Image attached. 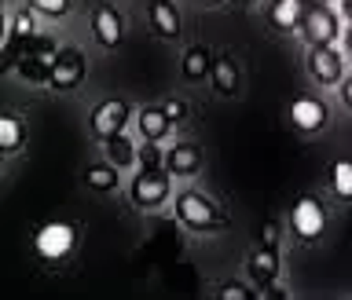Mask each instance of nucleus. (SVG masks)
Listing matches in <instances>:
<instances>
[{
	"label": "nucleus",
	"instance_id": "f257e3e1",
	"mask_svg": "<svg viewBox=\"0 0 352 300\" xmlns=\"http://www.w3.org/2000/svg\"><path fill=\"white\" fill-rule=\"evenodd\" d=\"M176 220L195 231V235H209V231H220L224 227V213H220V205L213 198H206L202 191H180L176 194Z\"/></svg>",
	"mask_w": 352,
	"mask_h": 300
},
{
	"label": "nucleus",
	"instance_id": "f03ea898",
	"mask_svg": "<svg viewBox=\"0 0 352 300\" xmlns=\"http://www.w3.org/2000/svg\"><path fill=\"white\" fill-rule=\"evenodd\" d=\"M341 22H345V19H341V11L334 4H308L297 33L305 37L308 48H319V44H338Z\"/></svg>",
	"mask_w": 352,
	"mask_h": 300
},
{
	"label": "nucleus",
	"instance_id": "7ed1b4c3",
	"mask_svg": "<svg viewBox=\"0 0 352 300\" xmlns=\"http://www.w3.org/2000/svg\"><path fill=\"white\" fill-rule=\"evenodd\" d=\"M169 191H173V176L165 169H140V176L129 187V198L136 209L151 213V209H162L169 202Z\"/></svg>",
	"mask_w": 352,
	"mask_h": 300
},
{
	"label": "nucleus",
	"instance_id": "20e7f679",
	"mask_svg": "<svg viewBox=\"0 0 352 300\" xmlns=\"http://www.w3.org/2000/svg\"><path fill=\"white\" fill-rule=\"evenodd\" d=\"M308 77L323 88H338V81L345 77V51H341L338 44L308 48Z\"/></svg>",
	"mask_w": 352,
	"mask_h": 300
},
{
	"label": "nucleus",
	"instance_id": "39448f33",
	"mask_svg": "<svg viewBox=\"0 0 352 300\" xmlns=\"http://www.w3.org/2000/svg\"><path fill=\"white\" fill-rule=\"evenodd\" d=\"M77 246V231L66 224V220H48L37 235H33V249L41 253L44 260H63L70 257Z\"/></svg>",
	"mask_w": 352,
	"mask_h": 300
},
{
	"label": "nucleus",
	"instance_id": "423d86ee",
	"mask_svg": "<svg viewBox=\"0 0 352 300\" xmlns=\"http://www.w3.org/2000/svg\"><path fill=\"white\" fill-rule=\"evenodd\" d=\"M323 227H327V209H323V202H319V198H312V194L297 198L294 209H290V231H294V238L316 242L319 235H323Z\"/></svg>",
	"mask_w": 352,
	"mask_h": 300
},
{
	"label": "nucleus",
	"instance_id": "0eeeda50",
	"mask_svg": "<svg viewBox=\"0 0 352 300\" xmlns=\"http://www.w3.org/2000/svg\"><path fill=\"white\" fill-rule=\"evenodd\" d=\"M88 73V62L85 55L77 48H59V55H55V62L48 66V84L52 88H63V92H70V88H77L85 81Z\"/></svg>",
	"mask_w": 352,
	"mask_h": 300
},
{
	"label": "nucleus",
	"instance_id": "6e6552de",
	"mask_svg": "<svg viewBox=\"0 0 352 300\" xmlns=\"http://www.w3.org/2000/svg\"><path fill=\"white\" fill-rule=\"evenodd\" d=\"M330 121V106L323 99L316 95H297L290 103V125L297 132H305V136H316V132H323Z\"/></svg>",
	"mask_w": 352,
	"mask_h": 300
},
{
	"label": "nucleus",
	"instance_id": "1a4fd4ad",
	"mask_svg": "<svg viewBox=\"0 0 352 300\" xmlns=\"http://www.w3.org/2000/svg\"><path fill=\"white\" fill-rule=\"evenodd\" d=\"M129 103L125 99H103L96 110H92V132L99 139H107V136H114V132L125 128V121H129Z\"/></svg>",
	"mask_w": 352,
	"mask_h": 300
},
{
	"label": "nucleus",
	"instance_id": "9d476101",
	"mask_svg": "<svg viewBox=\"0 0 352 300\" xmlns=\"http://www.w3.org/2000/svg\"><path fill=\"white\" fill-rule=\"evenodd\" d=\"M162 169L169 176H198L202 172V150L191 147V143H176V147H169L162 154Z\"/></svg>",
	"mask_w": 352,
	"mask_h": 300
},
{
	"label": "nucleus",
	"instance_id": "9b49d317",
	"mask_svg": "<svg viewBox=\"0 0 352 300\" xmlns=\"http://www.w3.org/2000/svg\"><path fill=\"white\" fill-rule=\"evenodd\" d=\"M92 33H96V41L103 44V48H118L121 37H125V19L118 15L114 8H96L92 11Z\"/></svg>",
	"mask_w": 352,
	"mask_h": 300
},
{
	"label": "nucleus",
	"instance_id": "f8f14e48",
	"mask_svg": "<svg viewBox=\"0 0 352 300\" xmlns=\"http://www.w3.org/2000/svg\"><path fill=\"white\" fill-rule=\"evenodd\" d=\"M209 84H213L217 95L235 99L239 95V66L231 55H213V66H209Z\"/></svg>",
	"mask_w": 352,
	"mask_h": 300
},
{
	"label": "nucleus",
	"instance_id": "ddd939ff",
	"mask_svg": "<svg viewBox=\"0 0 352 300\" xmlns=\"http://www.w3.org/2000/svg\"><path fill=\"white\" fill-rule=\"evenodd\" d=\"M246 268H250V279L257 282L261 290H264V286H272L275 279H279V268H283V264H279V249L261 246V249L246 260Z\"/></svg>",
	"mask_w": 352,
	"mask_h": 300
},
{
	"label": "nucleus",
	"instance_id": "4468645a",
	"mask_svg": "<svg viewBox=\"0 0 352 300\" xmlns=\"http://www.w3.org/2000/svg\"><path fill=\"white\" fill-rule=\"evenodd\" d=\"M305 8H308V0H272L268 22L279 33H294L297 26H301V19H305Z\"/></svg>",
	"mask_w": 352,
	"mask_h": 300
},
{
	"label": "nucleus",
	"instance_id": "2eb2a0df",
	"mask_svg": "<svg viewBox=\"0 0 352 300\" xmlns=\"http://www.w3.org/2000/svg\"><path fill=\"white\" fill-rule=\"evenodd\" d=\"M151 26L165 41L180 37V11H176L173 0H151Z\"/></svg>",
	"mask_w": 352,
	"mask_h": 300
},
{
	"label": "nucleus",
	"instance_id": "dca6fc26",
	"mask_svg": "<svg viewBox=\"0 0 352 300\" xmlns=\"http://www.w3.org/2000/svg\"><path fill=\"white\" fill-rule=\"evenodd\" d=\"M209 66H213V51L202 48V44H191V48L184 51V59H180V73L187 77V81H206Z\"/></svg>",
	"mask_w": 352,
	"mask_h": 300
},
{
	"label": "nucleus",
	"instance_id": "f3484780",
	"mask_svg": "<svg viewBox=\"0 0 352 300\" xmlns=\"http://www.w3.org/2000/svg\"><path fill=\"white\" fill-rule=\"evenodd\" d=\"M136 125H140V136H143V139H154V143H158L165 132H169L173 121L165 117L162 106H143L140 114H136Z\"/></svg>",
	"mask_w": 352,
	"mask_h": 300
},
{
	"label": "nucleus",
	"instance_id": "a211bd4d",
	"mask_svg": "<svg viewBox=\"0 0 352 300\" xmlns=\"http://www.w3.org/2000/svg\"><path fill=\"white\" fill-rule=\"evenodd\" d=\"M107 161L114 165V169H129L132 161H136V147H132V139L125 132H114V136H107Z\"/></svg>",
	"mask_w": 352,
	"mask_h": 300
},
{
	"label": "nucleus",
	"instance_id": "6ab92c4d",
	"mask_svg": "<svg viewBox=\"0 0 352 300\" xmlns=\"http://www.w3.org/2000/svg\"><path fill=\"white\" fill-rule=\"evenodd\" d=\"M26 139V125L15 114H0V154H15Z\"/></svg>",
	"mask_w": 352,
	"mask_h": 300
},
{
	"label": "nucleus",
	"instance_id": "aec40b11",
	"mask_svg": "<svg viewBox=\"0 0 352 300\" xmlns=\"http://www.w3.org/2000/svg\"><path fill=\"white\" fill-rule=\"evenodd\" d=\"M330 194L341 202H352V158H338L330 165Z\"/></svg>",
	"mask_w": 352,
	"mask_h": 300
},
{
	"label": "nucleus",
	"instance_id": "412c9836",
	"mask_svg": "<svg viewBox=\"0 0 352 300\" xmlns=\"http://www.w3.org/2000/svg\"><path fill=\"white\" fill-rule=\"evenodd\" d=\"M85 183H88V191L107 194V191H114V187H118V169H114L110 161H107V165H88Z\"/></svg>",
	"mask_w": 352,
	"mask_h": 300
},
{
	"label": "nucleus",
	"instance_id": "4be33fe9",
	"mask_svg": "<svg viewBox=\"0 0 352 300\" xmlns=\"http://www.w3.org/2000/svg\"><path fill=\"white\" fill-rule=\"evenodd\" d=\"M136 161H140V169H162V150H158V143H154V139H143L140 150H136Z\"/></svg>",
	"mask_w": 352,
	"mask_h": 300
},
{
	"label": "nucleus",
	"instance_id": "5701e85b",
	"mask_svg": "<svg viewBox=\"0 0 352 300\" xmlns=\"http://www.w3.org/2000/svg\"><path fill=\"white\" fill-rule=\"evenodd\" d=\"M33 11H41V15H52V19H63L66 11H70V0H30Z\"/></svg>",
	"mask_w": 352,
	"mask_h": 300
},
{
	"label": "nucleus",
	"instance_id": "b1692460",
	"mask_svg": "<svg viewBox=\"0 0 352 300\" xmlns=\"http://www.w3.org/2000/svg\"><path fill=\"white\" fill-rule=\"evenodd\" d=\"M217 297L220 300H250V297H257V293L246 290L242 282H228V286H220V290H217Z\"/></svg>",
	"mask_w": 352,
	"mask_h": 300
},
{
	"label": "nucleus",
	"instance_id": "393cba45",
	"mask_svg": "<svg viewBox=\"0 0 352 300\" xmlns=\"http://www.w3.org/2000/svg\"><path fill=\"white\" fill-rule=\"evenodd\" d=\"M279 238H283V231L275 220H268V224L261 227V246H268V249H279Z\"/></svg>",
	"mask_w": 352,
	"mask_h": 300
},
{
	"label": "nucleus",
	"instance_id": "a878e982",
	"mask_svg": "<svg viewBox=\"0 0 352 300\" xmlns=\"http://www.w3.org/2000/svg\"><path fill=\"white\" fill-rule=\"evenodd\" d=\"M162 110H165V117H169V121H184V117H187V110H191V106H187L184 99H169V103H165Z\"/></svg>",
	"mask_w": 352,
	"mask_h": 300
},
{
	"label": "nucleus",
	"instance_id": "bb28decb",
	"mask_svg": "<svg viewBox=\"0 0 352 300\" xmlns=\"http://www.w3.org/2000/svg\"><path fill=\"white\" fill-rule=\"evenodd\" d=\"M338 99H341V106H345V110H352V73H345L338 81Z\"/></svg>",
	"mask_w": 352,
	"mask_h": 300
},
{
	"label": "nucleus",
	"instance_id": "cd10ccee",
	"mask_svg": "<svg viewBox=\"0 0 352 300\" xmlns=\"http://www.w3.org/2000/svg\"><path fill=\"white\" fill-rule=\"evenodd\" d=\"M341 51H345V59H352V22H349V26H341Z\"/></svg>",
	"mask_w": 352,
	"mask_h": 300
},
{
	"label": "nucleus",
	"instance_id": "c85d7f7f",
	"mask_svg": "<svg viewBox=\"0 0 352 300\" xmlns=\"http://www.w3.org/2000/svg\"><path fill=\"white\" fill-rule=\"evenodd\" d=\"M338 11H341L345 22H352V0H338Z\"/></svg>",
	"mask_w": 352,
	"mask_h": 300
},
{
	"label": "nucleus",
	"instance_id": "c756f323",
	"mask_svg": "<svg viewBox=\"0 0 352 300\" xmlns=\"http://www.w3.org/2000/svg\"><path fill=\"white\" fill-rule=\"evenodd\" d=\"M8 37V19H4V0H0V44Z\"/></svg>",
	"mask_w": 352,
	"mask_h": 300
},
{
	"label": "nucleus",
	"instance_id": "7c9ffc66",
	"mask_svg": "<svg viewBox=\"0 0 352 300\" xmlns=\"http://www.w3.org/2000/svg\"><path fill=\"white\" fill-rule=\"evenodd\" d=\"M198 4H206V8H217V4H224V0H198Z\"/></svg>",
	"mask_w": 352,
	"mask_h": 300
},
{
	"label": "nucleus",
	"instance_id": "2f4dec72",
	"mask_svg": "<svg viewBox=\"0 0 352 300\" xmlns=\"http://www.w3.org/2000/svg\"><path fill=\"white\" fill-rule=\"evenodd\" d=\"M308 4H334V0H308Z\"/></svg>",
	"mask_w": 352,
	"mask_h": 300
},
{
	"label": "nucleus",
	"instance_id": "473e14b6",
	"mask_svg": "<svg viewBox=\"0 0 352 300\" xmlns=\"http://www.w3.org/2000/svg\"><path fill=\"white\" fill-rule=\"evenodd\" d=\"M239 4H246V8H250V4H257V0H239Z\"/></svg>",
	"mask_w": 352,
	"mask_h": 300
},
{
	"label": "nucleus",
	"instance_id": "72a5a7b5",
	"mask_svg": "<svg viewBox=\"0 0 352 300\" xmlns=\"http://www.w3.org/2000/svg\"><path fill=\"white\" fill-rule=\"evenodd\" d=\"M0 158H4V154H0Z\"/></svg>",
	"mask_w": 352,
	"mask_h": 300
}]
</instances>
